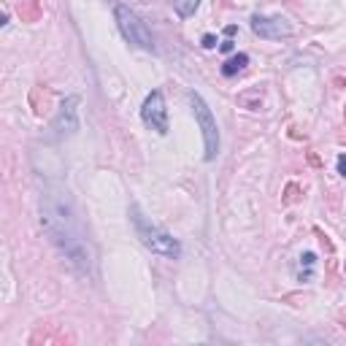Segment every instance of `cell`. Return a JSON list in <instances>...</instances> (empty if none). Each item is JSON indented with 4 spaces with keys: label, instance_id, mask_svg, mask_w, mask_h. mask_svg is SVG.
Masks as SVG:
<instances>
[{
    "label": "cell",
    "instance_id": "1",
    "mask_svg": "<svg viewBox=\"0 0 346 346\" xmlns=\"http://www.w3.org/2000/svg\"><path fill=\"white\" fill-rule=\"evenodd\" d=\"M41 227L79 276H90L95 265L92 246L86 241L81 217L71 195L57 184H46L41 192Z\"/></svg>",
    "mask_w": 346,
    "mask_h": 346
},
{
    "label": "cell",
    "instance_id": "2",
    "mask_svg": "<svg viewBox=\"0 0 346 346\" xmlns=\"http://www.w3.org/2000/svg\"><path fill=\"white\" fill-rule=\"evenodd\" d=\"M130 219H133V225H136V233L141 238V244L146 249H152L155 254L168 257V260H176L181 254V246H179L176 238H173L170 233H165L162 227H157L152 219L143 217L138 206H130Z\"/></svg>",
    "mask_w": 346,
    "mask_h": 346
},
{
    "label": "cell",
    "instance_id": "3",
    "mask_svg": "<svg viewBox=\"0 0 346 346\" xmlns=\"http://www.w3.org/2000/svg\"><path fill=\"white\" fill-rule=\"evenodd\" d=\"M114 16H117V25H119V30H122V35H124V41H127V44L138 46V49H143V52H152V54L157 52L155 38H152L149 27L141 22L138 14H133L127 6L117 3V6H114Z\"/></svg>",
    "mask_w": 346,
    "mask_h": 346
},
{
    "label": "cell",
    "instance_id": "4",
    "mask_svg": "<svg viewBox=\"0 0 346 346\" xmlns=\"http://www.w3.org/2000/svg\"><path fill=\"white\" fill-rule=\"evenodd\" d=\"M189 103H192V111H195V119L203 130V141H206V160H217L219 155V130H217V122L211 117L208 105L203 103L198 92H189Z\"/></svg>",
    "mask_w": 346,
    "mask_h": 346
},
{
    "label": "cell",
    "instance_id": "5",
    "mask_svg": "<svg viewBox=\"0 0 346 346\" xmlns=\"http://www.w3.org/2000/svg\"><path fill=\"white\" fill-rule=\"evenodd\" d=\"M141 117H143V124H146L149 130L160 133V136L168 133V109H165V98H162L160 90L146 95L143 109H141Z\"/></svg>",
    "mask_w": 346,
    "mask_h": 346
},
{
    "label": "cell",
    "instance_id": "6",
    "mask_svg": "<svg viewBox=\"0 0 346 346\" xmlns=\"http://www.w3.org/2000/svg\"><path fill=\"white\" fill-rule=\"evenodd\" d=\"M252 30L265 41H282V38H290L295 33L284 16H260V14L252 16Z\"/></svg>",
    "mask_w": 346,
    "mask_h": 346
},
{
    "label": "cell",
    "instance_id": "7",
    "mask_svg": "<svg viewBox=\"0 0 346 346\" xmlns=\"http://www.w3.org/2000/svg\"><path fill=\"white\" fill-rule=\"evenodd\" d=\"M79 98L76 95H71V98H65L60 103V111H57L54 117V130L57 136H73L76 130H79Z\"/></svg>",
    "mask_w": 346,
    "mask_h": 346
},
{
    "label": "cell",
    "instance_id": "8",
    "mask_svg": "<svg viewBox=\"0 0 346 346\" xmlns=\"http://www.w3.org/2000/svg\"><path fill=\"white\" fill-rule=\"evenodd\" d=\"M238 105L241 109H249V111H260L263 109V90L260 86H252V90H246L238 95Z\"/></svg>",
    "mask_w": 346,
    "mask_h": 346
},
{
    "label": "cell",
    "instance_id": "9",
    "mask_svg": "<svg viewBox=\"0 0 346 346\" xmlns=\"http://www.w3.org/2000/svg\"><path fill=\"white\" fill-rule=\"evenodd\" d=\"M19 16H22V22H38L41 19V0H19Z\"/></svg>",
    "mask_w": 346,
    "mask_h": 346
},
{
    "label": "cell",
    "instance_id": "10",
    "mask_svg": "<svg viewBox=\"0 0 346 346\" xmlns=\"http://www.w3.org/2000/svg\"><path fill=\"white\" fill-rule=\"evenodd\" d=\"M297 263H300V273H297V278H300V282H311V278H314V265H316V254L314 252H303L300 257H297Z\"/></svg>",
    "mask_w": 346,
    "mask_h": 346
},
{
    "label": "cell",
    "instance_id": "11",
    "mask_svg": "<svg viewBox=\"0 0 346 346\" xmlns=\"http://www.w3.org/2000/svg\"><path fill=\"white\" fill-rule=\"evenodd\" d=\"M246 62H249L246 54H235L233 60H227V62L222 65V73H225V76H235V73H241V71L246 68Z\"/></svg>",
    "mask_w": 346,
    "mask_h": 346
},
{
    "label": "cell",
    "instance_id": "12",
    "mask_svg": "<svg viewBox=\"0 0 346 346\" xmlns=\"http://www.w3.org/2000/svg\"><path fill=\"white\" fill-rule=\"evenodd\" d=\"M170 3H173V8H176L179 16H192L198 11L200 0H170Z\"/></svg>",
    "mask_w": 346,
    "mask_h": 346
},
{
    "label": "cell",
    "instance_id": "13",
    "mask_svg": "<svg viewBox=\"0 0 346 346\" xmlns=\"http://www.w3.org/2000/svg\"><path fill=\"white\" fill-rule=\"evenodd\" d=\"M297 184L295 181H290V184H287V189H284V198H282V203L284 206H292V203H297V200H300V195H297Z\"/></svg>",
    "mask_w": 346,
    "mask_h": 346
},
{
    "label": "cell",
    "instance_id": "14",
    "mask_svg": "<svg viewBox=\"0 0 346 346\" xmlns=\"http://www.w3.org/2000/svg\"><path fill=\"white\" fill-rule=\"evenodd\" d=\"M316 235H319V241H322V246H325V249H328V252L333 254V252H335V246H333V241H330V238H328V235H325V233H322V230H319V227H316Z\"/></svg>",
    "mask_w": 346,
    "mask_h": 346
},
{
    "label": "cell",
    "instance_id": "15",
    "mask_svg": "<svg viewBox=\"0 0 346 346\" xmlns=\"http://www.w3.org/2000/svg\"><path fill=\"white\" fill-rule=\"evenodd\" d=\"M233 49H235V44L230 41V38H227V41H222V44H219V52H222V54H230Z\"/></svg>",
    "mask_w": 346,
    "mask_h": 346
},
{
    "label": "cell",
    "instance_id": "16",
    "mask_svg": "<svg viewBox=\"0 0 346 346\" xmlns=\"http://www.w3.org/2000/svg\"><path fill=\"white\" fill-rule=\"evenodd\" d=\"M203 46H206V49H214V46H217V38L211 35V33H208V35H203Z\"/></svg>",
    "mask_w": 346,
    "mask_h": 346
},
{
    "label": "cell",
    "instance_id": "17",
    "mask_svg": "<svg viewBox=\"0 0 346 346\" xmlns=\"http://www.w3.org/2000/svg\"><path fill=\"white\" fill-rule=\"evenodd\" d=\"M338 173H341V176H346V155L338 157Z\"/></svg>",
    "mask_w": 346,
    "mask_h": 346
},
{
    "label": "cell",
    "instance_id": "18",
    "mask_svg": "<svg viewBox=\"0 0 346 346\" xmlns=\"http://www.w3.org/2000/svg\"><path fill=\"white\" fill-rule=\"evenodd\" d=\"M235 33H238V27H235V25H227V27H225V35H227V38H233Z\"/></svg>",
    "mask_w": 346,
    "mask_h": 346
},
{
    "label": "cell",
    "instance_id": "19",
    "mask_svg": "<svg viewBox=\"0 0 346 346\" xmlns=\"http://www.w3.org/2000/svg\"><path fill=\"white\" fill-rule=\"evenodd\" d=\"M309 162H311V165H316V168H319V165H322V160H319V157H316V155H314V152H309Z\"/></svg>",
    "mask_w": 346,
    "mask_h": 346
},
{
    "label": "cell",
    "instance_id": "20",
    "mask_svg": "<svg viewBox=\"0 0 346 346\" xmlns=\"http://www.w3.org/2000/svg\"><path fill=\"white\" fill-rule=\"evenodd\" d=\"M338 322H341V328H346V311H341V316H338Z\"/></svg>",
    "mask_w": 346,
    "mask_h": 346
},
{
    "label": "cell",
    "instance_id": "21",
    "mask_svg": "<svg viewBox=\"0 0 346 346\" xmlns=\"http://www.w3.org/2000/svg\"><path fill=\"white\" fill-rule=\"evenodd\" d=\"M343 119H346V111H343Z\"/></svg>",
    "mask_w": 346,
    "mask_h": 346
},
{
    "label": "cell",
    "instance_id": "22",
    "mask_svg": "<svg viewBox=\"0 0 346 346\" xmlns=\"http://www.w3.org/2000/svg\"><path fill=\"white\" fill-rule=\"evenodd\" d=\"M343 271H346V265H343Z\"/></svg>",
    "mask_w": 346,
    "mask_h": 346
}]
</instances>
